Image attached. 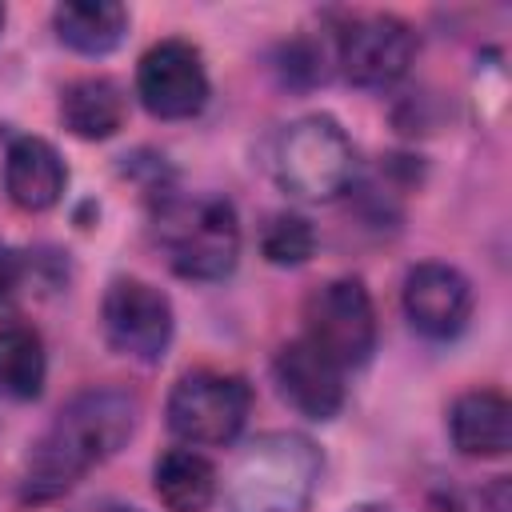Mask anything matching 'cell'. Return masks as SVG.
Segmentation results:
<instances>
[{
    "mask_svg": "<svg viewBox=\"0 0 512 512\" xmlns=\"http://www.w3.org/2000/svg\"><path fill=\"white\" fill-rule=\"evenodd\" d=\"M272 376L280 396L308 420H332L344 408V368L332 364L316 344H308L304 336L288 340L276 360H272Z\"/></svg>",
    "mask_w": 512,
    "mask_h": 512,
    "instance_id": "10",
    "label": "cell"
},
{
    "mask_svg": "<svg viewBox=\"0 0 512 512\" xmlns=\"http://www.w3.org/2000/svg\"><path fill=\"white\" fill-rule=\"evenodd\" d=\"M64 184H68V168L48 140L40 136L12 140L4 156V192L16 208L44 212L64 196Z\"/></svg>",
    "mask_w": 512,
    "mask_h": 512,
    "instance_id": "12",
    "label": "cell"
},
{
    "mask_svg": "<svg viewBox=\"0 0 512 512\" xmlns=\"http://www.w3.org/2000/svg\"><path fill=\"white\" fill-rule=\"evenodd\" d=\"M152 488L168 512H208L216 500V468L196 448H168L152 468Z\"/></svg>",
    "mask_w": 512,
    "mask_h": 512,
    "instance_id": "16",
    "label": "cell"
},
{
    "mask_svg": "<svg viewBox=\"0 0 512 512\" xmlns=\"http://www.w3.org/2000/svg\"><path fill=\"white\" fill-rule=\"evenodd\" d=\"M20 256L8 248V244H0V304L16 292V284H20Z\"/></svg>",
    "mask_w": 512,
    "mask_h": 512,
    "instance_id": "20",
    "label": "cell"
},
{
    "mask_svg": "<svg viewBox=\"0 0 512 512\" xmlns=\"http://www.w3.org/2000/svg\"><path fill=\"white\" fill-rule=\"evenodd\" d=\"M352 512H388V508H380V504H360V508H352Z\"/></svg>",
    "mask_w": 512,
    "mask_h": 512,
    "instance_id": "23",
    "label": "cell"
},
{
    "mask_svg": "<svg viewBox=\"0 0 512 512\" xmlns=\"http://www.w3.org/2000/svg\"><path fill=\"white\" fill-rule=\"evenodd\" d=\"M312 248H316V232H312V224L304 216H296V212L268 216V224L260 232V252H264L268 264L296 268V264H304L312 256Z\"/></svg>",
    "mask_w": 512,
    "mask_h": 512,
    "instance_id": "18",
    "label": "cell"
},
{
    "mask_svg": "<svg viewBox=\"0 0 512 512\" xmlns=\"http://www.w3.org/2000/svg\"><path fill=\"white\" fill-rule=\"evenodd\" d=\"M272 168L284 192L300 200H332L348 188L356 156L332 116H304L280 132Z\"/></svg>",
    "mask_w": 512,
    "mask_h": 512,
    "instance_id": "4",
    "label": "cell"
},
{
    "mask_svg": "<svg viewBox=\"0 0 512 512\" xmlns=\"http://www.w3.org/2000/svg\"><path fill=\"white\" fill-rule=\"evenodd\" d=\"M448 436L464 456H504L512 448V404L492 388L464 392L448 408Z\"/></svg>",
    "mask_w": 512,
    "mask_h": 512,
    "instance_id": "13",
    "label": "cell"
},
{
    "mask_svg": "<svg viewBox=\"0 0 512 512\" xmlns=\"http://www.w3.org/2000/svg\"><path fill=\"white\" fill-rule=\"evenodd\" d=\"M124 112H128L124 92L104 76L72 80L60 96V120L80 140H108L112 132H120Z\"/></svg>",
    "mask_w": 512,
    "mask_h": 512,
    "instance_id": "15",
    "label": "cell"
},
{
    "mask_svg": "<svg viewBox=\"0 0 512 512\" xmlns=\"http://www.w3.org/2000/svg\"><path fill=\"white\" fill-rule=\"evenodd\" d=\"M136 96L156 120H188L208 100L204 56L188 40H160L140 56Z\"/></svg>",
    "mask_w": 512,
    "mask_h": 512,
    "instance_id": "8",
    "label": "cell"
},
{
    "mask_svg": "<svg viewBox=\"0 0 512 512\" xmlns=\"http://www.w3.org/2000/svg\"><path fill=\"white\" fill-rule=\"evenodd\" d=\"M80 512H140V508L120 504V500H100V504H88V508H80Z\"/></svg>",
    "mask_w": 512,
    "mask_h": 512,
    "instance_id": "22",
    "label": "cell"
},
{
    "mask_svg": "<svg viewBox=\"0 0 512 512\" xmlns=\"http://www.w3.org/2000/svg\"><path fill=\"white\" fill-rule=\"evenodd\" d=\"M416 56V36L396 16H360L340 32L336 64L360 88L396 84Z\"/></svg>",
    "mask_w": 512,
    "mask_h": 512,
    "instance_id": "9",
    "label": "cell"
},
{
    "mask_svg": "<svg viewBox=\"0 0 512 512\" xmlns=\"http://www.w3.org/2000/svg\"><path fill=\"white\" fill-rule=\"evenodd\" d=\"M0 28H4V8H0Z\"/></svg>",
    "mask_w": 512,
    "mask_h": 512,
    "instance_id": "24",
    "label": "cell"
},
{
    "mask_svg": "<svg viewBox=\"0 0 512 512\" xmlns=\"http://www.w3.org/2000/svg\"><path fill=\"white\" fill-rule=\"evenodd\" d=\"M324 460L300 432H268L236 460L228 476V512H304Z\"/></svg>",
    "mask_w": 512,
    "mask_h": 512,
    "instance_id": "2",
    "label": "cell"
},
{
    "mask_svg": "<svg viewBox=\"0 0 512 512\" xmlns=\"http://www.w3.org/2000/svg\"><path fill=\"white\" fill-rule=\"evenodd\" d=\"M48 376L44 344L24 324H0V392L16 400H36Z\"/></svg>",
    "mask_w": 512,
    "mask_h": 512,
    "instance_id": "17",
    "label": "cell"
},
{
    "mask_svg": "<svg viewBox=\"0 0 512 512\" xmlns=\"http://www.w3.org/2000/svg\"><path fill=\"white\" fill-rule=\"evenodd\" d=\"M140 404L124 388H88L72 396L44 436L32 444L24 464V500H56L64 496L88 468L116 456L136 432Z\"/></svg>",
    "mask_w": 512,
    "mask_h": 512,
    "instance_id": "1",
    "label": "cell"
},
{
    "mask_svg": "<svg viewBox=\"0 0 512 512\" xmlns=\"http://www.w3.org/2000/svg\"><path fill=\"white\" fill-rule=\"evenodd\" d=\"M480 504H484V512H512V480L508 476H496L480 492Z\"/></svg>",
    "mask_w": 512,
    "mask_h": 512,
    "instance_id": "19",
    "label": "cell"
},
{
    "mask_svg": "<svg viewBox=\"0 0 512 512\" xmlns=\"http://www.w3.org/2000/svg\"><path fill=\"white\" fill-rule=\"evenodd\" d=\"M100 324L108 344L120 356L132 360H160L168 340H172V304L160 288L136 276H120L108 284L104 304H100Z\"/></svg>",
    "mask_w": 512,
    "mask_h": 512,
    "instance_id": "7",
    "label": "cell"
},
{
    "mask_svg": "<svg viewBox=\"0 0 512 512\" xmlns=\"http://www.w3.org/2000/svg\"><path fill=\"white\" fill-rule=\"evenodd\" d=\"M60 44H68L80 56H104L112 52L128 32V8L116 0H68L52 12Z\"/></svg>",
    "mask_w": 512,
    "mask_h": 512,
    "instance_id": "14",
    "label": "cell"
},
{
    "mask_svg": "<svg viewBox=\"0 0 512 512\" xmlns=\"http://www.w3.org/2000/svg\"><path fill=\"white\" fill-rule=\"evenodd\" d=\"M156 240L184 280H224L240 260V220L224 196H168L156 212Z\"/></svg>",
    "mask_w": 512,
    "mask_h": 512,
    "instance_id": "3",
    "label": "cell"
},
{
    "mask_svg": "<svg viewBox=\"0 0 512 512\" xmlns=\"http://www.w3.org/2000/svg\"><path fill=\"white\" fill-rule=\"evenodd\" d=\"M304 340L332 364L360 368L376 348V308L360 280H328L304 300Z\"/></svg>",
    "mask_w": 512,
    "mask_h": 512,
    "instance_id": "6",
    "label": "cell"
},
{
    "mask_svg": "<svg viewBox=\"0 0 512 512\" xmlns=\"http://www.w3.org/2000/svg\"><path fill=\"white\" fill-rule=\"evenodd\" d=\"M252 408V388L232 372H188L168 396V428L192 448L232 444Z\"/></svg>",
    "mask_w": 512,
    "mask_h": 512,
    "instance_id": "5",
    "label": "cell"
},
{
    "mask_svg": "<svg viewBox=\"0 0 512 512\" xmlns=\"http://www.w3.org/2000/svg\"><path fill=\"white\" fill-rule=\"evenodd\" d=\"M468 312L472 288L456 268L428 260L404 276V316L420 336L448 340L468 324Z\"/></svg>",
    "mask_w": 512,
    "mask_h": 512,
    "instance_id": "11",
    "label": "cell"
},
{
    "mask_svg": "<svg viewBox=\"0 0 512 512\" xmlns=\"http://www.w3.org/2000/svg\"><path fill=\"white\" fill-rule=\"evenodd\" d=\"M428 512H464V504H460L456 496H444V492H440V496L428 500Z\"/></svg>",
    "mask_w": 512,
    "mask_h": 512,
    "instance_id": "21",
    "label": "cell"
}]
</instances>
